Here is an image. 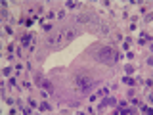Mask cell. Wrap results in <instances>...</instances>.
Masks as SVG:
<instances>
[{"mask_svg":"<svg viewBox=\"0 0 153 115\" xmlns=\"http://www.w3.org/2000/svg\"><path fill=\"white\" fill-rule=\"evenodd\" d=\"M100 60H102L103 61V63H115V61H117V52H115L113 50V48H107V46H105V48H102V50H100Z\"/></svg>","mask_w":153,"mask_h":115,"instance_id":"1","label":"cell"},{"mask_svg":"<svg viewBox=\"0 0 153 115\" xmlns=\"http://www.w3.org/2000/svg\"><path fill=\"white\" fill-rule=\"evenodd\" d=\"M75 84L79 86L80 90H86V88H88L90 84H92V77H86V75H79V77H76V79H75Z\"/></svg>","mask_w":153,"mask_h":115,"instance_id":"2","label":"cell"},{"mask_svg":"<svg viewBox=\"0 0 153 115\" xmlns=\"http://www.w3.org/2000/svg\"><path fill=\"white\" fill-rule=\"evenodd\" d=\"M36 83L40 84L42 88L46 90V92H52V90H54V86H52V83H50V81H44V79H42L40 75H36Z\"/></svg>","mask_w":153,"mask_h":115,"instance_id":"3","label":"cell"},{"mask_svg":"<svg viewBox=\"0 0 153 115\" xmlns=\"http://www.w3.org/2000/svg\"><path fill=\"white\" fill-rule=\"evenodd\" d=\"M31 42H33V37H23V46H29V44H31Z\"/></svg>","mask_w":153,"mask_h":115,"instance_id":"4","label":"cell"}]
</instances>
